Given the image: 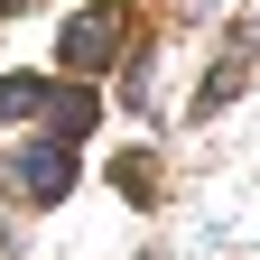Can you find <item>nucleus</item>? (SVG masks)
<instances>
[{"label":"nucleus","instance_id":"nucleus-1","mask_svg":"<svg viewBox=\"0 0 260 260\" xmlns=\"http://www.w3.org/2000/svg\"><path fill=\"white\" fill-rule=\"evenodd\" d=\"M121 38H130V10H121V0H103V10H84V19H65V38H56V75L93 84V75L121 56Z\"/></svg>","mask_w":260,"mask_h":260},{"label":"nucleus","instance_id":"nucleus-2","mask_svg":"<svg viewBox=\"0 0 260 260\" xmlns=\"http://www.w3.org/2000/svg\"><path fill=\"white\" fill-rule=\"evenodd\" d=\"M19 186L38 195V205H56V195L75 186V140H56V130H47L38 149H19Z\"/></svg>","mask_w":260,"mask_h":260},{"label":"nucleus","instance_id":"nucleus-5","mask_svg":"<svg viewBox=\"0 0 260 260\" xmlns=\"http://www.w3.org/2000/svg\"><path fill=\"white\" fill-rule=\"evenodd\" d=\"M0 10H19V0H0Z\"/></svg>","mask_w":260,"mask_h":260},{"label":"nucleus","instance_id":"nucleus-4","mask_svg":"<svg viewBox=\"0 0 260 260\" xmlns=\"http://www.w3.org/2000/svg\"><path fill=\"white\" fill-rule=\"evenodd\" d=\"M47 103H56L47 75H0V121H38Z\"/></svg>","mask_w":260,"mask_h":260},{"label":"nucleus","instance_id":"nucleus-3","mask_svg":"<svg viewBox=\"0 0 260 260\" xmlns=\"http://www.w3.org/2000/svg\"><path fill=\"white\" fill-rule=\"evenodd\" d=\"M93 121H103V103H93V84H75V93L56 84V103H47V130H56V140H84Z\"/></svg>","mask_w":260,"mask_h":260}]
</instances>
